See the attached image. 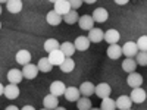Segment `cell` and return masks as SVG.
Instances as JSON below:
<instances>
[{
    "mask_svg": "<svg viewBox=\"0 0 147 110\" xmlns=\"http://www.w3.org/2000/svg\"><path fill=\"white\" fill-rule=\"evenodd\" d=\"M136 43L138 47V52H147V35H141Z\"/></svg>",
    "mask_w": 147,
    "mask_h": 110,
    "instance_id": "d6a6232c",
    "label": "cell"
},
{
    "mask_svg": "<svg viewBox=\"0 0 147 110\" xmlns=\"http://www.w3.org/2000/svg\"><path fill=\"white\" fill-rule=\"evenodd\" d=\"M136 62L140 66H147V52H138L136 56Z\"/></svg>",
    "mask_w": 147,
    "mask_h": 110,
    "instance_id": "1f68e13d",
    "label": "cell"
},
{
    "mask_svg": "<svg viewBox=\"0 0 147 110\" xmlns=\"http://www.w3.org/2000/svg\"><path fill=\"white\" fill-rule=\"evenodd\" d=\"M15 60H16V63L25 66V65L31 63V53L28 50H19L15 54Z\"/></svg>",
    "mask_w": 147,
    "mask_h": 110,
    "instance_id": "4fadbf2b",
    "label": "cell"
},
{
    "mask_svg": "<svg viewBox=\"0 0 147 110\" xmlns=\"http://www.w3.org/2000/svg\"><path fill=\"white\" fill-rule=\"evenodd\" d=\"M60 50H62V53L66 57H71V56H74V53H75V46H74V43H71V41H65L63 44H60Z\"/></svg>",
    "mask_w": 147,
    "mask_h": 110,
    "instance_id": "4316f807",
    "label": "cell"
},
{
    "mask_svg": "<svg viewBox=\"0 0 147 110\" xmlns=\"http://www.w3.org/2000/svg\"><path fill=\"white\" fill-rule=\"evenodd\" d=\"M65 99L71 103L74 101H78V99L81 97V93H80V88H75V87H66V91H65Z\"/></svg>",
    "mask_w": 147,
    "mask_h": 110,
    "instance_id": "5bb4252c",
    "label": "cell"
},
{
    "mask_svg": "<svg viewBox=\"0 0 147 110\" xmlns=\"http://www.w3.org/2000/svg\"><path fill=\"white\" fill-rule=\"evenodd\" d=\"M90 44H91V41L88 40V37H85V35H80V37H77L75 41H74L75 50H80V52H85V50H88Z\"/></svg>",
    "mask_w": 147,
    "mask_h": 110,
    "instance_id": "5b68a950",
    "label": "cell"
},
{
    "mask_svg": "<svg viewBox=\"0 0 147 110\" xmlns=\"http://www.w3.org/2000/svg\"><path fill=\"white\" fill-rule=\"evenodd\" d=\"M0 30H2V22H0Z\"/></svg>",
    "mask_w": 147,
    "mask_h": 110,
    "instance_id": "f6af8a7d",
    "label": "cell"
},
{
    "mask_svg": "<svg viewBox=\"0 0 147 110\" xmlns=\"http://www.w3.org/2000/svg\"><path fill=\"white\" fill-rule=\"evenodd\" d=\"M78 19H80V15H78V12L74 10V9H71L68 13L63 16V21L68 23V25H74V23H77Z\"/></svg>",
    "mask_w": 147,
    "mask_h": 110,
    "instance_id": "484cf974",
    "label": "cell"
},
{
    "mask_svg": "<svg viewBox=\"0 0 147 110\" xmlns=\"http://www.w3.org/2000/svg\"><path fill=\"white\" fill-rule=\"evenodd\" d=\"M122 69H124L127 73L136 72V69H137V62H136V59H134V57H127L124 62H122Z\"/></svg>",
    "mask_w": 147,
    "mask_h": 110,
    "instance_id": "44dd1931",
    "label": "cell"
},
{
    "mask_svg": "<svg viewBox=\"0 0 147 110\" xmlns=\"http://www.w3.org/2000/svg\"><path fill=\"white\" fill-rule=\"evenodd\" d=\"M107 56H109V59H112V60H118V59H121V56H122V47L121 46H118V44H110L109 47H107Z\"/></svg>",
    "mask_w": 147,
    "mask_h": 110,
    "instance_id": "e0dca14e",
    "label": "cell"
},
{
    "mask_svg": "<svg viewBox=\"0 0 147 110\" xmlns=\"http://www.w3.org/2000/svg\"><path fill=\"white\" fill-rule=\"evenodd\" d=\"M127 84L129 85L131 88H138V87H141V85H143V76L140 75L138 72H132V73H128Z\"/></svg>",
    "mask_w": 147,
    "mask_h": 110,
    "instance_id": "8992f818",
    "label": "cell"
},
{
    "mask_svg": "<svg viewBox=\"0 0 147 110\" xmlns=\"http://www.w3.org/2000/svg\"><path fill=\"white\" fill-rule=\"evenodd\" d=\"M65 91H66V85L62 81H55V82L50 84V94L60 97V95L65 94Z\"/></svg>",
    "mask_w": 147,
    "mask_h": 110,
    "instance_id": "30bf717a",
    "label": "cell"
},
{
    "mask_svg": "<svg viewBox=\"0 0 147 110\" xmlns=\"http://www.w3.org/2000/svg\"><path fill=\"white\" fill-rule=\"evenodd\" d=\"M90 110H102V109H97V107H91Z\"/></svg>",
    "mask_w": 147,
    "mask_h": 110,
    "instance_id": "7bdbcfd3",
    "label": "cell"
},
{
    "mask_svg": "<svg viewBox=\"0 0 147 110\" xmlns=\"http://www.w3.org/2000/svg\"><path fill=\"white\" fill-rule=\"evenodd\" d=\"M94 90H96V87L91 82H82L80 87V93L82 97H90L91 94H94Z\"/></svg>",
    "mask_w": 147,
    "mask_h": 110,
    "instance_id": "cb8c5ba5",
    "label": "cell"
},
{
    "mask_svg": "<svg viewBox=\"0 0 147 110\" xmlns=\"http://www.w3.org/2000/svg\"><path fill=\"white\" fill-rule=\"evenodd\" d=\"M3 91H5V87L2 84H0V95H3Z\"/></svg>",
    "mask_w": 147,
    "mask_h": 110,
    "instance_id": "f35d334b",
    "label": "cell"
},
{
    "mask_svg": "<svg viewBox=\"0 0 147 110\" xmlns=\"http://www.w3.org/2000/svg\"><path fill=\"white\" fill-rule=\"evenodd\" d=\"M69 2V5H71V9H74V10H77L78 7H81V5H82V0H68Z\"/></svg>",
    "mask_w": 147,
    "mask_h": 110,
    "instance_id": "836d02e7",
    "label": "cell"
},
{
    "mask_svg": "<svg viewBox=\"0 0 147 110\" xmlns=\"http://www.w3.org/2000/svg\"><path fill=\"white\" fill-rule=\"evenodd\" d=\"M93 19H94V22H100V23H103V22H106L107 21V16H109V13H107V10L105 9V7H99V9H94V12H93Z\"/></svg>",
    "mask_w": 147,
    "mask_h": 110,
    "instance_id": "d6986e66",
    "label": "cell"
},
{
    "mask_svg": "<svg viewBox=\"0 0 147 110\" xmlns=\"http://www.w3.org/2000/svg\"><path fill=\"white\" fill-rule=\"evenodd\" d=\"M78 23H80V28L84 30V31H90V30L94 28V19H93V16H90V15H82V16H80Z\"/></svg>",
    "mask_w": 147,
    "mask_h": 110,
    "instance_id": "9c48e42d",
    "label": "cell"
},
{
    "mask_svg": "<svg viewBox=\"0 0 147 110\" xmlns=\"http://www.w3.org/2000/svg\"><path fill=\"white\" fill-rule=\"evenodd\" d=\"M43 106L44 109H49V110H55L57 106H59V100L57 97L53 95V94H47L44 99H43Z\"/></svg>",
    "mask_w": 147,
    "mask_h": 110,
    "instance_id": "2e32d148",
    "label": "cell"
},
{
    "mask_svg": "<svg viewBox=\"0 0 147 110\" xmlns=\"http://www.w3.org/2000/svg\"><path fill=\"white\" fill-rule=\"evenodd\" d=\"M55 110H66V109H65V107H59V106H57V107H56Z\"/></svg>",
    "mask_w": 147,
    "mask_h": 110,
    "instance_id": "ab89813d",
    "label": "cell"
},
{
    "mask_svg": "<svg viewBox=\"0 0 147 110\" xmlns=\"http://www.w3.org/2000/svg\"><path fill=\"white\" fill-rule=\"evenodd\" d=\"M82 2H85L87 5H93V3H96L97 0H82Z\"/></svg>",
    "mask_w": 147,
    "mask_h": 110,
    "instance_id": "74e56055",
    "label": "cell"
},
{
    "mask_svg": "<svg viewBox=\"0 0 147 110\" xmlns=\"http://www.w3.org/2000/svg\"><path fill=\"white\" fill-rule=\"evenodd\" d=\"M113 2L116 3V5H119V6H124V5H127L129 0H113Z\"/></svg>",
    "mask_w": 147,
    "mask_h": 110,
    "instance_id": "e575fe53",
    "label": "cell"
},
{
    "mask_svg": "<svg viewBox=\"0 0 147 110\" xmlns=\"http://www.w3.org/2000/svg\"><path fill=\"white\" fill-rule=\"evenodd\" d=\"M37 73H38V68H37V65H32V63H28L22 68V75L24 78L27 79H34L37 76Z\"/></svg>",
    "mask_w": 147,
    "mask_h": 110,
    "instance_id": "7c38bea8",
    "label": "cell"
},
{
    "mask_svg": "<svg viewBox=\"0 0 147 110\" xmlns=\"http://www.w3.org/2000/svg\"><path fill=\"white\" fill-rule=\"evenodd\" d=\"M49 2H50V3H53V5H55V3L57 2V0H49Z\"/></svg>",
    "mask_w": 147,
    "mask_h": 110,
    "instance_id": "b9f144b4",
    "label": "cell"
},
{
    "mask_svg": "<svg viewBox=\"0 0 147 110\" xmlns=\"http://www.w3.org/2000/svg\"><path fill=\"white\" fill-rule=\"evenodd\" d=\"M47 59L50 60V63H52L53 66H60V65H62V62L66 59V56L62 53V50H60V48H57V50H53V52L49 53V57H47Z\"/></svg>",
    "mask_w": 147,
    "mask_h": 110,
    "instance_id": "3957f363",
    "label": "cell"
},
{
    "mask_svg": "<svg viewBox=\"0 0 147 110\" xmlns=\"http://www.w3.org/2000/svg\"><path fill=\"white\" fill-rule=\"evenodd\" d=\"M0 15H2V5H0Z\"/></svg>",
    "mask_w": 147,
    "mask_h": 110,
    "instance_id": "ee69618b",
    "label": "cell"
},
{
    "mask_svg": "<svg viewBox=\"0 0 147 110\" xmlns=\"http://www.w3.org/2000/svg\"><path fill=\"white\" fill-rule=\"evenodd\" d=\"M119 38H121V34L116 30H107L105 32V41L107 44H118Z\"/></svg>",
    "mask_w": 147,
    "mask_h": 110,
    "instance_id": "ffe728a7",
    "label": "cell"
},
{
    "mask_svg": "<svg viewBox=\"0 0 147 110\" xmlns=\"http://www.w3.org/2000/svg\"><path fill=\"white\" fill-rule=\"evenodd\" d=\"M37 68H38L40 72L47 73V72H50V70L53 69V65L50 63V60H49L47 57H41V59L38 60V65H37Z\"/></svg>",
    "mask_w": 147,
    "mask_h": 110,
    "instance_id": "d4e9b609",
    "label": "cell"
},
{
    "mask_svg": "<svg viewBox=\"0 0 147 110\" xmlns=\"http://www.w3.org/2000/svg\"><path fill=\"white\" fill-rule=\"evenodd\" d=\"M116 101V109L119 110H129L132 106V100L129 99V95H119Z\"/></svg>",
    "mask_w": 147,
    "mask_h": 110,
    "instance_id": "8fae6325",
    "label": "cell"
},
{
    "mask_svg": "<svg viewBox=\"0 0 147 110\" xmlns=\"http://www.w3.org/2000/svg\"><path fill=\"white\" fill-rule=\"evenodd\" d=\"M46 21H47L49 25L56 27V25H59V23L62 22V16H60L59 13H56L55 10H50V12L47 13V16H46Z\"/></svg>",
    "mask_w": 147,
    "mask_h": 110,
    "instance_id": "603a6c76",
    "label": "cell"
},
{
    "mask_svg": "<svg viewBox=\"0 0 147 110\" xmlns=\"http://www.w3.org/2000/svg\"><path fill=\"white\" fill-rule=\"evenodd\" d=\"M7 2H9V0H0V5H2V3H5V5H6Z\"/></svg>",
    "mask_w": 147,
    "mask_h": 110,
    "instance_id": "60d3db41",
    "label": "cell"
},
{
    "mask_svg": "<svg viewBox=\"0 0 147 110\" xmlns=\"http://www.w3.org/2000/svg\"><path fill=\"white\" fill-rule=\"evenodd\" d=\"M100 109H102V110H116V101H115V100H112L110 97L102 99Z\"/></svg>",
    "mask_w": 147,
    "mask_h": 110,
    "instance_id": "4dcf8cb0",
    "label": "cell"
},
{
    "mask_svg": "<svg viewBox=\"0 0 147 110\" xmlns=\"http://www.w3.org/2000/svg\"><path fill=\"white\" fill-rule=\"evenodd\" d=\"M6 9L10 13H19L22 10V0H9L6 3Z\"/></svg>",
    "mask_w": 147,
    "mask_h": 110,
    "instance_id": "7402d4cb",
    "label": "cell"
},
{
    "mask_svg": "<svg viewBox=\"0 0 147 110\" xmlns=\"http://www.w3.org/2000/svg\"><path fill=\"white\" fill-rule=\"evenodd\" d=\"M5 110H19V109H18L16 106H7V107H6Z\"/></svg>",
    "mask_w": 147,
    "mask_h": 110,
    "instance_id": "d590c367",
    "label": "cell"
},
{
    "mask_svg": "<svg viewBox=\"0 0 147 110\" xmlns=\"http://www.w3.org/2000/svg\"><path fill=\"white\" fill-rule=\"evenodd\" d=\"M77 107H78V110H90L93 107V104L88 97H80L77 101Z\"/></svg>",
    "mask_w": 147,
    "mask_h": 110,
    "instance_id": "f1b7e54d",
    "label": "cell"
},
{
    "mask_svg": "<svg viewBox=\"0 0 147 110\" xmlns=\"http://www.w3.org/2000/svg\"><path fill=\"white\" fill-rule=\"evenodd\" d=\"M129 110H132V109H129Z\"/></svg>",
    "mask_w": 147,
    "mask_h": 110,
    "instance_id": "7dc6e473",
    "label": "cell"
},
{
    "mask_svg": "<svg viewBox=\"0 0 147 110\" xmlns=\"http://www.w3.org/2000/svg\"><path fill=\"white\" fill-rule=\"evenodd\" d=\"M88 40L91 41V43H100V41H103L105 40V31L103 30H100V28H93V30H90V32H88Z\"/></svg>",
    "mask_w": 147,
    "mask_h": 110,
    "instance_id": "9a60e30c",
    "label": "cell"
},
{
    "mask_svg": "<svg viewBox=\"0 0 147 110\" xmlns=\"http://www.w3.org/2000/svg\"><path fill=\"white\" fill-rule=\"evenodd\" d=\"M41 110H49V109H41Z\"/></svg>",
    "mask_w": 147,
    "mask_h": 110,
    "instance_id": "bcb514c9",
    "label": "cell"
},
{
    "mask_svg": "<svg viewBox=\"0 0 147 110\" xmlns=\"http://www.w3.org/2000/svg\"><path fill=\"white\" fill-rule=\"evenodd\" d=\"M22 79H24L22 70H19V69H10L7 72V81H9V84H16L18 85Z\"/></svg>",
    "mask_w": 147,
    "mask_h": 110,
    "instance_id": "ac0fdd59",
    "label": "cell"
},
{
    "mask_svg": "<svg viewBox=\"0 0 147 110\" xmlns=\"http://www.w3.org/2000/svg\"><path fill=\"white\" fill-rule=\"evenodd\" d=\"M3 94H5L6 99H9V100H15V99H18V97H19L21 91H19V88H18V85H16V84H9V85H6V87H5Z\"/></svg>",
    "mask_w": 147,
    "mask_h": 110,
    "instance_id": "52a82bcc",
    "label": "cell"
},
{
    "mask_svg": "<svg viewBox=\"0 0 147 110\" xmlns=\"http://www.w3.org/2000/svg\"><path fill=\"white\" fill-rule=\"evenodd\" d=\"M138 53V47L136 41H127L124 46H122V54L127 57H136Z\"/></svg>",
    "mask_w": 147,
    "mask_h": 110,
    "instance_id": "6da1fadb",
    "label": "cell"
},
{
    "mask_svg": "<svg viewBox=\"0 0 147 110\" xmlns=\"http://www.w3.org/2000/svg\"><path fill=\"white\" fill-rule=\"evenodd\" d=\"M129 99L132 100V103H136V104H141V103H144V101H146L147 94H146V91H144L141 87H138V88H132Z\"/></svg>",
    "mask_w": 147,
    "mask_h": 110,
    "instance_id": "7a4b0ae2",
    "label": "cell"
},
{
    "mask_svg": "<svg viewBox=\"0 0 147 110\" xmlns=\"http://www.w3.org/2000/svg\"><path fill=\"white\" fill-rule=\"evenodd\" d=\"M21 110H35V109H34L32 106H24V107H22Z\"/></svg>",
    "mask_w": 147,
    "mask_h": 110,
    "instance_id": "8d00e7d4",
    "label": "cell"
},
{
    "mask_svg": "<svg viewBox=\"0 0 147 110\" xmlns=\"http://www.w3.org/2000/svg\"><path fill=\"white\" fill-rule=\"evenodd\" d=\"M57 48H60V44H59V41H57L56 38H49V40H46V43H44V50H46L47 53H50V52H53V50H57Z\"/></svg>",
    "mask_w": 147,
    "mask_h": 110,
    "instance_id": "f546056e",
    "label": "cell"
},
{
    "mask_svg": "<svg viewBox=\"0 0 147 110\" xmlns=\"http://www.w3.org/2000/svg\"><path fill=\"white\" fill-rule=\"evenodd\" d=\"M53 10L63 18L68 12L71 10V5H69L68 0H57V2L55 3V9H53Z\"/></svg>",
    "mask_w": 147,
    "mask_h": 110,
    "instance_id": "ba28073f",
    "label": "cell"
},
{
    "mask_svg": "<svg viewBox=\"0 0 147 110\" xmlns=\"http://www.w3.org/2000/svg\"><path fill=\"white\" fill-rule=\"evenodd\" d=\"M110 93H112V88H110V85L106 84V82L97 84V87L94 90V94L99 97V99H106V97H110Z\"/></svg>",
    "mask_w": 147,
    "mask_h": 110,
    "instance_id": "277c9868",
    "label": "cell"
},
{
    "mask_svg": "<svg viewBox=\"0 0 147 110\" xmlns=\"http://www.w3.org/2000/svg\"><path fill=\"white\" fill-rule=\"evenodd\" d=\"M74 69H75V62H74L72 57H66L63 62H62V65H60V70L65 72V73H69Z\"/></svg>",
    "mask_w": 147,
    "mask_h": 110,
    "instance_id": "83f0119b",
    "label": "cell"
}]
</instances>
